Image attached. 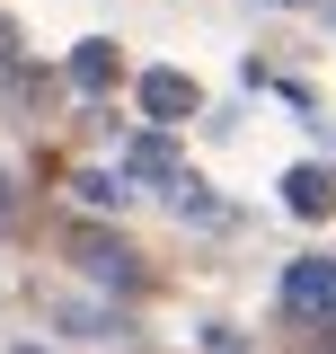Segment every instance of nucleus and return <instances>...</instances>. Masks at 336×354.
<instances>
[{
  "mask_svg": "<svg viewBox=\"0 0 336 354\" xmlns=\"http://www.w3.org/2000/svg\"><path fill=\"white\" fill-rule=\"evenodd\" d=\"M283 310L336 328V257H292V266H283Z\"/></svg>",
  "mask_w": 336,
  "mask_h": 354,
  "instance_id": "1",
  "label": "nucleus"
},
{
  "mask_svg": "<svg viewBox=\"0 0 336 354\" xmlns=\"http://www.w3.org/2000/svg\"><path fill=\"white\" fill-rule=\"evenodd\" d=\"M133 97H142V115H151V124H186V115H195V80H186V71H142V88H133Z\"/></svg>",
  "mask_w": 336,
  "mask_h": 354,
  "instance_id": "2",
  "label": "nucleus"
},
{
  "mask_svg": "<svg viewBox=\"0 0 336 354\" xmlns=\"http://www.w3.org/2000/svg\"><path fill=\"white\" fill-rule=\"evenodd\" d=\"M71 248H80V266H88V274H106L115 292H142V257H133L124 239H106V230H80Z\"/></svg>",
  "mask_w": 336,
  "mask_h": 354,
  "instance_id": "3",
  "label": "nucleus"
},
{
  "mask_svg": "<svg viewBox=\"0 0 336 354\" xmlns=\"http://www.w3.org/2000/svg\"><path fill=\"white\" fill-rule=\"evenodd\" d=\"M283 204H292V213H336V177L328 169H292L283 177Z\"/></svg>",
  "mask_w": 336,
  "mask_h": 354,
  "instance_id": "4",
  "label": "nucleus"
},
{
  "mask_svg": "<svg viewBox=\"0 0 336 354\" xmlns=\"http://www.w3.org/2000/svg\"><path fill=\"white\" fill-rule=\"evenodd\" d=\"M124 160H133V177H151V186H177V151H168L160 133H142V142H133Z\"/></svg>",
  "mask_w": 336,
  "mask_h": 354,
  "instance_id": "5",
  "label": "nucleus"
},
{
  "mask_svg": "<svg viewBox=\"0 0 336 354\" xmlns=\"http://www.w3.org/2000/svg\"><path fill=\"white\" fill-rule=\"evenodd\" d=\"M71 80H80V88H106V80H115V44H80V53H71Z\"/></svg>",
  "mask_w": 336,
  "mask_h": 354,
  "instance_id": "6",
  "label": "nucleus"
},
{
  "mask_svg": "<svg viewBox=\"0 0 336 354\" xmlns=\"http://www.w3.org/2000/svg\"><path fill=\"white\" fill-rule=\"evenodd\" d=\"M80 195H88V204H115V195H124V177H106V169H80Z\"/></svg>",
  "mask_w": 336,
  "mask_h": 354,
  "instance_id": "7",
  "label": "nucleus"
},
{
  "mask_svg": "<svg viewBox=\"0 0 336 354\" xmlns=\"http://www.w3.org/2000/svg\"><path fill=\"white\" fill-rule=\"evenodd\" d=\"M62 319H71L80 337H97V328H115V319H106V310H97V301H71V310H62Z\"/></svg>",
  "mask_w": 336,
  "mask_h": 354,
  "instance_id": "8",
  "label": "nucleus"
},
{
  "mask_svg": "<svg viewBox=\"0 0 336 354\" xmlns=\"http://www.w3.org/2000/svg\"><path fill=\"white\" fill-rule=\"evenodd\" d=\"M18 62V18H0V71Z\"/></svg>",
  "mask_w": 336,
  "mask_h": 354,
  "instance_id": "9",
  "label": "nucleus"
},
{
  "mask_svg": "<svg viewBox=\"0 0 336 354\" xmlns=\"http://www.w3.org/2000/svg\"><path fill=\"white\" fill-rule=\"evenodd\" d=\"M9 221H18V186L0 177V230H9Z\"/></svg>",
  "mask_w": 336,
  "mask_h": 354,
  "instance_id": "10",
  "label": "nucleus"
},
{
  "mask_svg": "<svg viewBox=\"0 0 336 354\" xmlns=\"http://www.w3.org/2000/svg\"><path fill=\"white\" fill-rule=\"evenodd\" d=\"M9 354H44V346H9Z\"/></svg>",
  "mask_w": 336,
  "mask_h": 354,
  "instance_id": "11",
  "label": "nucleus"
},
{
  "mask_svg": "<svg viewBox=\"0 0 336 354\" xmlns=\"http://www.w3.org/2000/svg\"><path fill=\"white\" fill-rule=\"evenodd\" d=\"M328 27H336V0H328Z\"/></svg>",
  "mask_w": 336,
  "mask_h": 354,
  "instance_id": "12",
  "label": "nucleus"
}]
</instances>
